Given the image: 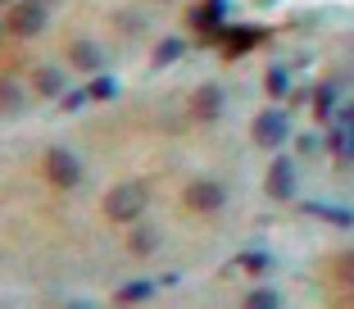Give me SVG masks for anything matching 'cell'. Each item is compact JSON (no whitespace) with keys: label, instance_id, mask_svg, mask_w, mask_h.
Returning a JSON list of instances; mask_svg holds the SVG:
<instances>
[{"label":"cell","instance_id":"cell-14","mask_svg":"<svg viewBox=\"0 0 354 309\" xmlns=\"http://www.w3.org/2000/svg\"><path fill=\"white\" fill-rule=\"evenodd\" d=\"M263 87H268L272 100H286V91H291V69H286V64H272L268 78H263Z\"/></svg>","mask_w":354,"mask_h":309},{"label":"cell","instance_id":"cell-2","mask_svg":"<svg viewBox=\"0 0 354 309\" xmlns=\"http://www.w3.org/2000/svg\"><path fill=\"white\" fill-rule=\"evenodd\" d=\"M41 28H46V5L41 0H14L10 5L5 32H14V37H37Z\"/></svg>","mask_w":354,"mask_h":309},{"label":"cell","instance_id":"cell-11","mask_svg":"<svg viewBox=\"0 0 354 309\" xmlns=\"http://www.w3.org/2000/svg\"><path fill=\"white\" fill-rule=\"evenodd\" d=\"M309 100H313V114L327 123V118L336 114V105H341V82H332V78H327V82H318L309 91Z\"/></svg>","mask_w":354,"mask_h":309},{"label":"cell","instance_id":"cell-27","mask_svg":"<svg viewBox=\"0 0 354 309\" xmlns=\"http://www.w3.org/2000/svg\"><path fill=\"white\" fill-rule=\"evenodd\" d=\"M259 5H272V0H259Z\"/></svg>","mask_w":354,"mask_h":309},{"label":"cell","instance_id":"cell-26","mask_svg":"<svg viewBox=\"0 0 354 309\" xmlns=\"http://www.w3.org/2000/svg\"><path fill=\"white\" fill-rule=\"evenodd\" d=\"M0 37H5V23H0Z\"/></svg>","mask_w":354,"mask_h":309},{"label":"cell","instance_id":"cell-23","mask_svg":"<svg viewBox=\"0 0 354 309\" xmlns=\"http://www.w3.org/2000/svg\"><path fill=\"white\" fill-rule=\"evenodd\" d=\"M86 100H91V96H86V87H77V91H68V87H64V100H59V105H64L68 114H73V109H82Z\"/></svg>","mask_w":354,"mask_h":309},{"label":"cell","instance_id":"cell-25","mask_svg":"<svg viewBox=\"0 0 354 309\" xmlns=\"http://www.w3.org/2000/svg\"><path fill=\"white\" fill-rule=\"evenodd\" d=\"M0 5H14V0H0Z\"/></svg>","mask_w":354,"mask_h":309},{"label":"cell","instance_id":"cell-10","mask_svg":"<svg viewBox=\"0 0 354 309\" xmlns=\"http://www.w3.org/2000/svg\"><path fill=\"white\" fill-rule=\"evenodd\" d=\"M223 105H227V96H223L218 82H205L196 91V100H191V109H196L200 123H214V118H223Z\"/></svg>","mask_w":354,"mask_h":309},{"label":"cell","instance_id":"cell-8","mask_svg":"<svg viewBox=\"0 0 354 309\" xmlns=\"http://www.w3.org/2000/svg\"><path fill=\"white\" fill-rule=\"evenodd\" d=\"M187 23L196 32H205V37H214V32L227 23V0H200V5H191Z\"/></svg>","mask_w":354,"mask_h":309},{"label":"cell","instance_id":"cell-13","mask_svg":"<svg viewBox=\"0 0 354 309\" xmlns=\"http://www.w3.org/2000/svg\"><path fill=\"white\" fill-rule=\"evenodd\" d=\"M32 87L41 96H64V87H68V78H64V69H55V64H46V69H37V78H32Z\"/></svg>","mask_w":354,"mask_h":309},{"label":"cell","instance_id":"cell-4","mask_svg":"<svg viewBox=\"0 0 354 309\" xmlns=\"http://www.w3.org/2000/svg\"><path fill=\"white\" fill-rule=\"evenodd\" d=\"M46 177H50L55 186H77V182H82V164H77V154L64 150V145L46 150Z\"/></svg>","mask_w":354,"mask_h":309},{"label":"cell","instance_id":"cell-20","mask_svg":"<svg viewBox=\"0 0 354 309\" xmlns=\"http://www.w3.org/2000/svg\"><path fill=\"white\" fill-rule=\"evenodd\" d=\"M0 109H10V114L23 109V91H19L14 78H0Z\"/></svg>","mask_w":354,"mask_h":309},{"label":"cell","instance_id":"cell-9","mask_svg":"<svg viewBox=\"0 0 354 309\" xmlns=\"http://www.w3.org/2000/svg\"><path fill=\"white\" fill-rule=\"evenodd\" d=\"M268 196L272 200H291L295 196V159L291 154H277L268 168Z\"/></svg>","mask_w":354,"mask_h":309},{"label":"cell","instance_id":"cell-21","mask_svg":"<svg viewBox=\"0 0 354 309\" xmlns=\"http://www.w3.org/2000/svg\"><path fill=\"white\" fill-rule=\"evenodd\" d=\"M281 305V296L272 287H254L250 296H245V309H277Z\"/></svg>","mask_w":354,"mask_h":309},{"label":"cell","instance_id":"cell-16","mask_svg":"<svg viewBox=\"0 0 354 309\" xmlns=\"http://www.w3.org/2000/svg\"><path fill=\"white\" fill-rule=\"evenodd\" d=\"M182 51H187V42H182V37H164V42L155 46V69L177 64V60H182Z\"/></svg>","mask_w":354,"mask_h":309},{"label":"cell","instance_id":"cell-24","mask_svg":"<svg viewBox=\"0 0 354 309\" xmlns=\"http://www.w3.org/2000/svg\"><path fill=\"white\" fill-rule=\"evenodd\" d=\"M300 154H313V150H323V132H300Z\"/></svg>","mask_w":354,"mask_h":309},{"label":"cell","instance_id":"cell-1","mask_svg":"<svg viewBox=\"0 0 354 309\" xmlns=\"http://www.w3.org/2000/svg\"><path fill=\"white\" fill-rule=\"evenodd\" d=\"M141 209H146V186H141V182L109 186V196H104V214L114 218V223H132V218H141Z\"/></svg>","mask_w":354,"mask_h":309},{"label":"cell","instance_id":"cell-12","mask_svg":"<svg viewBox=\"0 0 354 309\" xmlns=\"http://www.w3.org/2000/svg\"><path fill=\"white\" fill-rule=\"evenodd\" d=\"M68 55H73V64L82 73H100L104 69V55H100V46H95V42H73V51H68Z\"/></svg>","mask_w":354,"mask_h":309},{"label":"cell","instance_id":"cell-17","mask_svg":"<svg viewBox=\"0 0 354 309\" xmlns=\"http://www.w3.org/2000/svg\"><path fill=\"white\" fill-rule=\"evenodd\" d=\"M304 209L318 214V218H327V223H336V227H354V214L345 205H318V200H313V205H304Z\"/></svg>","mask_w":354,"mask_h":309},{"label":"cell","instance_id":"cell-7","mask_svg":"<svg viewBox=\"0 0 354 309\" xmlns=\"http://www.w3.org/2000/svg\"><path fill=\"white\" fill-rule=\"evenodd\" d=\"M332 123V136H323V145H332L336 159H341V168H350V127H354V114L345 109V105H336V114L327 118Z\"/></svg>","mask_w":354,"mask_h":309},{"label":"cell","instance_id":"cell-15","mask_svg":"<svg viewBox=\"0 0 354 309\" xmlns=\"http://www.w3.org/2000/svg\"><path fill=\"white\" fill-rule=\"evenodd\" d=\"M155 296V282L150 278H136V282H127V287H118V305H141V300H150Z\"/></svg>","mask_w":354,"mask_h":309},{"label":"cell","instance_id":"cell-18","mask_svg":"<svg viewBox=\"0 0 354 309\" xmlns=\"http://www.w3.org/2000/svg\"><path fill=\"white\" fill-rule=\"evenodd\" d=\"M236 264L245 268V273H254V278H263V273L272 268V255H268V250H245V255H241Z\"/></svg>","mask_w":354,"mask_h":309},{"label":"cell","instance_id":"cell-5","mask_svg":"<svg viewBox=\"0 0 354 309\" xmlns=\"http://www.w3.org/2000/svg\"><path fill=\"white\" fill-rule=\"evenodd\" d=\"M227 205V186L223 182H209V177H196V182L187 186V209H196V214H214V209Z\"/></svg>","mask_w":354,"mask_h":309},{"label":"cell","instance_id":"cell-6","mask_svg":"<svg viewBox=\"0 0 354 309\" xmlns=\"http://www.w3.org/2000/svg\"><path fill=\"white\" fill-rule=\"evenodd\" d=\"M291 136V118H286V109H259L254 114V141L259 145H281Z\"/></svg>","mask_w":354,"mask_h":309},{"label":"cell","instance_id":"cell-19","mask_svg":"<svg viewBox=\"0 0 354 309\" xmlns=\"http://www.w3.org/2000/svg\"><path fill=\"white\" fill-rule=\"evenodd\" d=\"M86 96H91V100H114V96H118V82L109 78V73H95L91 87H86Z\"/></svg>","mask_w":354,"mask_h":309},{"label":"cell","instance_id":"cell-22","mask_svg":"<svg viewBox=\"0 0 354 309\" xmlns=\"http://www.w3.org/2000/svg\"><path fill=\"white\" fill-rule=\"evenodd\" d=\"M127 246H132V255H150V250L159 246V237H155V232H150V227H136V232H132V241H127Z\"/></svg>","mask_w":354,"mask_h":309},{"label":"cell","instance_id":"cell-3","mask_svg":"<svg viewBox=\"0 0 354 309\" xmlns=\"http://www.w3.org/2000/svg\"><path fill=\"white\" fill-rule=\"evenodd\" d=\"M209 42H223V51L227 55H245V51H254L259 42H268V28H250V23H236V28H227L223 23Z\"/></svg>","mask_w":354,"mask_h":309}]
</instances>
